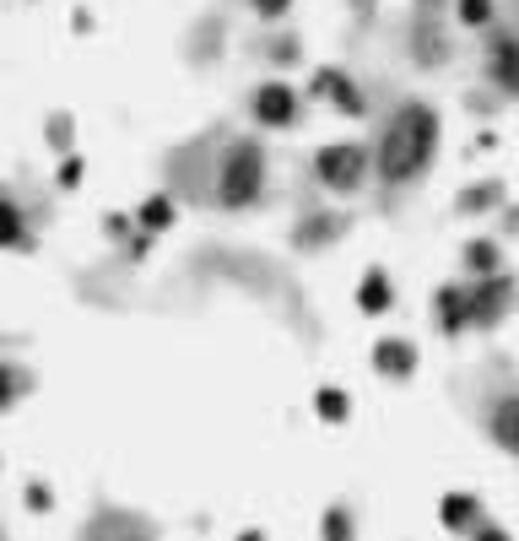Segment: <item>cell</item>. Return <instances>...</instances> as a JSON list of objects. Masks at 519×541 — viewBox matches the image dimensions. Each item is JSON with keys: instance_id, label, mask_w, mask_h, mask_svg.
<instances>
[{"instance_id": "obj_7", "label": "cell", "mask_w": 519, "mask_h": 541, "mask_svg": "<svg viewBox=\"0 0 519 541\" xmlns=\"http://www.w3.org/2000/svg\"><path fill=\"white\" fill-rule=\"evenodd\" d=\"M238 541H265V536H260V531H244V536H238Z\"/></svg>"}, {"instance_id": "obj_1", "label": "cell", "mask_w": 519, "mask_h": 541, "mask_svg": "<svg viewBox=\"0 0 519 541\" xmlns=\"http://www.w3.org/2000/svg\"><path fill=\"white\" fill-rule=\"evenodd\" d=\"M438 514H444L449 531H482V498H471V493H449L438 504Z\"/></svg>"}, {"instance_id": "obj_2", "label": "cell", "mask_w": 519, "mask_h": 541, "mask_svg": "<svg viewBox=\"0 0 519 541\" xmlns=\"http://www.w3.org/2000/svg\"><path fill=\"white\" fill-rule=\"evenodd\" d=\"M390 303V287H384V276H368V287H363V309H384Z\"/></svg>"}, {"instance_id": "obj_3", "label": "cell", "mask_w": 519, "mask_h": 541, "mask_svg": "<svg viewBox=\"0 0 519 541\" xmlns=\"http://www.w3.org/2000/svg\"><path fill=\"white\" fill-rule=\"evenodd\" d=\"M379 363H384V368H395V374H406V368L417 363V352H406V347H384V352H379Z\"/></svg>"}, {"instance_id": "obj_4", "label": "cell", "mask_w": 519, "mask_h": 541, "mask_svg": "<svg viewBox=\"0 0 519 541\" xmlns=\"http://www.w3.org/2000/svg\"><path fill=\"white\" fill-rule=\"evenodd\" d=\"M325 541H352V525H346V514H341V509H330V520H325Z\"/></svg>"}, {"instance_id": "obj_6", "label": "cell", "mask_w": 519, "mask_h": 541, "mask_svg": "<svg viewBox=\"0 0 519 541\" xmlns=\"http://www.w3.org/2000/svg\"><path fill=\"white\" fill-rule=\"evenodd\" d=\"M476 541H509L503 531H492V525H482V531H476Z\"/></svg>"}, {"instance_id": "obj_5", "label": "cell", "mask_w": 519, "mask_h": 541, "mask_svg": "<svg viewBox=\"0 0 519 541\" xmlns=\"http://www.w3.org/2000/svg\"><path fill=\"white\" fill-rule=\"evenodd\" d=\"M319 412H325V417H346V401L330 390V395H319Z\"/></svg>"}]
</instances>
